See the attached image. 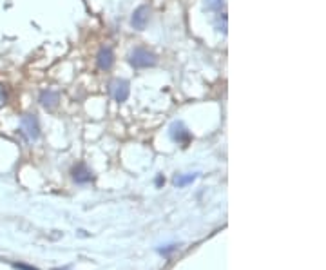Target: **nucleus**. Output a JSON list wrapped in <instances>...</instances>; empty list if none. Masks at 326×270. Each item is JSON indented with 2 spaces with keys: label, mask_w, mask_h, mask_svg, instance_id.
Returning <instances> with one entry per match:
<instances>
[{
  "label": "nucleus",
  "mask_w": 326,
  "mask_h": 270,
  "mask_svg": "<svg viewBox=\"0 0 326 270\" xmlns=\"http://www.w3.org/2000/svg\"><path fill=\"white\" fill-rule=\"evenodd\" d=\"M156 55L144 48H136L134 51L129 55V64L136 69H145V67H152L156 66Z\"/></svg>",
  "instance_id": "1"
},
{
  "label": "nucleus",
  "mask_w": 326,
  "mask_h": 270,
  "mask_svg": "<svg viewBox=\"0 0 326 270\" xmlns=\"http://www.w3.org/2000/svg\"><path fill=\"white\" fill-rule=\"evenodd\" d=\"M20 131L27 142H36L40 136V125L35 114H26L20 118Z\"/></svg>",
  "instance_id": "2"
},
{
  "label": "nucleus",
  "mask_w": 326,
  "mask_h": 270,
  "mask_svg": "<svg viewBox=\"0 0 326 270\" xmlns=\"http://www.w3.org/2000/svg\"><path fill=\"white\" fill-rule=\"evenodd\" d=\"M129 93H130V87L127 80H114L111 83V95H113V98L116 102H125L129 98Z\"/></svg>",
  "instance_id": "3"
},
{
  "label": "nucleus",
  "mask_w": 326,
  "mask_h": 270,
  "mask_svg": "<svg viewBox=\"0 0 326 270\" xmlns=\"http://www.w3.org/2000/svg\"><path fill=\"white\" fill-rule=\"evenodd\" d=\"M98 67H100L102 71H109L111 67H113V64H114V53H113V49H109V48H102L100 49V53H98Z\"/></svg>",
  "instance_id": "4"
},
{
  "label": "nucleus",
  "mask_w": 326,
  "mask_h": 270,
  "mask_svg": "<svg viewBox=\"0 0 326 270\" xmlns=\"http://www.w3.org/2000/svg\"><path fill=\"white\" fill-rule=\"evenodd\" d=\"M147 22H149V8L147 6H139L134 11V15H132V26H134V29L142 31L145 29Z\"/></svg>",
  "instance_id": "5"
},
{
  "label": "nucleus",
  "mask_w": 326,
  "mask_h": 270,
  "mask_svg": "<svg viewBox=\"0 0 326 270\" xmlns=\"http://www.w3.org/2000/svg\"><path fill=\"white\" fill-rule=\"evenodd\" d=\"M40 104H42L45 109H55L58 105V93L53 91V89L42 91L40 93Z\"/></svg>",
  "instance_id": "6"
},
{
  "label": "nucleus",
  "mask_w": 326,
  "mask_h": 270,
  "mask_svg": "<svg viewBox=\"0 0 326 270\" xmlns=\"http://www.w3.org/2000/svg\"><path fill=\"white\" fill-rule=\"evenodd\" d=\"M170 136H172L174 142H181V144H185V142H189V131L183 127L181 122L178 123H172V127H170Z\"/></svg>",
  "instance_id": "7"
},
{
  "label": "nucleus",
  "mask_w": 326,
  "mask_h": 270,
  "mask_svg": "<svg viewBox=\"0 0 326 270\" xmlns=\"http://www.w3.org/2000/svg\"><path fill=\"white\" fill-rule=\"evenodd\" d=\"M73 178H74V182H78V183H87V182H91V170L87 169L83 163H80V165H76L73 169Z\"/></svg>",
  "instance_id": "8"
},
{
  "label": "nucleus",
  "mask_w": 326,
  "mask_h": 270,
  "mask_svg": "<svg viewBox=\"0 0 326 270\" xmlns=\"http://www.w3.org/2000/svg\"><path fill=\"white\" fill-rule=\"evenodd\" d=\"M196 179V174H189V176H176L174 178V183L178 185V187H185L187 183H192Z\"/></svg>",
  "instance_id": "9"
},
{
  "label": "nucleus",
  "mask_w": 326,
  "mask_h": 270,
  "mask_svg": "<svg viewBox=\"0 0 326 270\" xmlns=\"http://www.w3.org/2000/svg\"><path fill=\"white\" fill-rule=\"evenodd\" d=\"M205 6L210 11H219L225 6V0H205Z\"/></svg>",
  "instance_id": "10"
},
{
  "label": "nucleus",
  "mask_w": 326,
  "mask_h": 270,
  "mask_svg": "<svg viewBox=\"0 0 326 270\" xmlns=\"http://www.w3.org/2000/svg\"><path fill=\"white\" fill-rule=\"evenodd\" d=\"M15 268H20V270H38L35 268V266H27V265H22V263H15Z\"/></svg>",
  "instance_id": "11"
},
{
  "label": "nucleus",
  "mask_w": 326,
  "mask_h": 270,
  "mask_svg": "<svg viewBox=\"0 0 326 270\" xmlns=\"http://www.w3.org/2000/svg\"><path fill=\"white\" fill-rule=\"evenodd\" d=\"M163 182H165V179L161 178V176H158V179H156V185H158V187H160V185H161V183H163Z\"/></svg>",
  "instance_id": "12"
}]
</instances>
